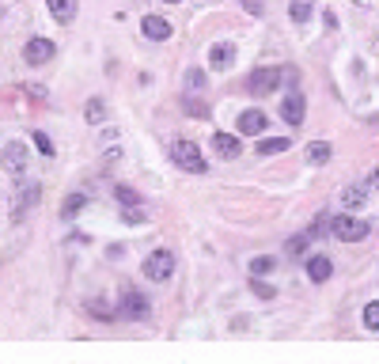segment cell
I'll return each instance as SVG.
<instances>
[{"label": "cell", "mask_w": 379, "mask_h": 364, "mask_svg": "<svg viewBox=\"0 0 379 364\" xmlns=\"http://www.w3.org/2000/svg\"><path fill=\"white\" fill-rule=\"evenodd\" d=\"M171 159L182 167V171H190V175H201V171H205V156H201L197 144H190V141H175V144H171Z\"/></svg>", "instance_id": "cell-1"}, {"label": "cell", "mask_w": 379, "mask_h": 364, "mask_svg": "<svg viewBox=\"0 0 379 364\" xmlns=\"http://www.w3.org/2000/svg\"><path fill=\"white\" fill-rule=\"evenodd\" d=\"M171 273H175V254L171 250L159 247V250H152V254L144 258V277L148 281H167Z\"/></svg>", "instance_id": "cell-2"}, {"label": "cell", "mask_w": 379, "mask_h": 364, "mask_svg": "<svg viewBox=\"0 0 379 364\" xmlns=\"http://www.w3.org/2000/svg\"><path fill=\"white\" fill-rule=\"evenodd\" d=\"M334 232L342 243H360L368 236V220H360V216H334Z\"/></svg>", "instance_id": "cell-3"}, {"label": "cell", "mask_w": 379, "mask_h": 364, "mask_svg": "<svg viewBox=\"0 0 379 364\" xmlns=\"http://www.w3.org/2000/svg\"><path fill=\"white\" fill-rule=\"evenodd\" d=\"M273 87H281V69L277 64H270V69H258L247 76V92L251 95H270Z\"/></svg>", "instance_id": "cell-4"}, {"label": "cell", "mask_w": 379, "mask_h": 364, "mask_svg": "<svg viewBox=\"0 0 379 364\" xmlns=\"http://www.w3.org/2000/svg\"><path fill=\"white\" fill-rule=\"evenodd\" d=\"M303 110H308V103H303L300 92H288L285 99H281V118H285L288 125H300V121H303Z\"/></svg>", "instance_id": "cell-5"}, {"label": "cell", "mask_w": 379, "mask_h": 364, "mask_svg": "<svg viewBox=\"0 0 379 364\" xmlns=\"http://www.w3.org/2000/svg\"><path fill=\"white\" fill-rule=\"evenodd\" d=\"M23 58H27V64H46L53 58V42L50 38H30V42L23 46Z\"/></svg>", "instance_id": "cell-6"}, {"label": "cell", "mask_w": 379, "mask_h": 364, "mask_svg": "<svg viewBox=\"0 0 379 364\" xmlns=\"http://www.w3.org/2000/svg\"><path fill=\"white\" fill-rule=\"evenodd\" d=\"M148 300H144L141 293H133V288H125V296H122V315L125 319H148Z\"/></svg>", "instance_id": "cell-7"}, {"label": "cell", "mask_w": 379, "mask_h": 364, "mask_svg": "<svg viewBox=\"0 0 379 364\" xmlns=\"http://www.w3.org/2000/svg\"><path fill=\"white\" fill-rule=\"evenodd\" d=\"M231 61H236V46H228V42H216L213 50H209V69H213V72L231 69Z\"/></svg>", "instance_id": "cell-8"}, {"label": "cell", "mask_w": 379, "mask_h": 364, "mask_svg": "<svg viewBox=\"0 0 379 364\" xmlns=\"http://www.w3.org/2000/svg\"><path fill=\"white\" fill-rule=\"evenodd\" d=\"M144 38H152V42H164V38H171V23L159 19V15H144Z\"/></svg>", "instance_id": "cell-9"}, {"label": "cell", "mask_w": 379, "mask_h": 364, "mask_svg": "<svg viewBox=\"0 0 379 364\" xmlns=\"http://www.w3.org/2000/svg\"><path fill=\"white\" fill-rule=\"evenodd\" d=\"M265 129V114L262 110H243V114H239V133L243 137H258Z\"/></svg>", "instance_id": "cell-10"}, {"label": "cell", "mask_w": 379, "mask_h": 364, "mask_svg": "<svg viewBox=\"0 0 379 364\" xmlns=\"http://www.w3.org/2000/svg\"><path fill=\"white\" fill-rule=\"evenodd\" d=\"M213 152L220 159H236L239 156V141L231 133H213Z\"/></svg>", "instance_id": "cell-11"}, {"label": "cell", "mask_w": 379, "mask_h": 364, "mask_svg": "<svg viewBox=\"0 0 379 364\" xmlns=\"http://www.w3.org/2000/svg\"><path fill=\"white\" fill-rule=\"evenodd\" d=\"M330 273H334V262H330V258L315 254V258L308 262V277L315 281V285H322V281H330Z\"/></svg>", "instance_id": "cell-12"}, {"label": "cell", "mask_w": 379, "mask_h": 364, "mask_svg": "<svg viewBox=\"0 0 379 364\" xmlns=\"http://www.w3.org/2000/svg\"><path fill=\"white\" fill-rule=\"evenodd\" d=\"M50 4V15L58 23H72L76 19V0H46Z\"/></svg>", "instance_id": "cell-13"}, {"label": "cell", "mask_w": 379, "mask_h": 364, "mask_svg": "<svg viewBox=\"0 0 379 364\" xmlns=\"http://www.w3.org/2000/svg\"><path fill=\"white\" fill-rule=\"evenodd\" d=\"M4 167L8 171H23V167H27V148H23V144H8L4 148Z\"/></svg>", "instance_id": "cell-14"}, {"label": "cell", "mask_w": 379, "mask_h": 364, "mask_svg": "<svg viewBox=\"0 0 379 364\" xmlns=\"http://www.w3.org/2000/svg\"><path fill=\"white\" fill-rule=\"evenodd\" d=\"M364 201H368V186H349L342 193V209H360Z\"/></svg>", "instance_id": "cell-15"}, {"label": "cell", "mask_w": 379, "mask_h": 364, "mask_svg": "<svg viewBox=\"0 0 379 364\" xmlns=\"http://www.w3.org/2000/svg\"><path fill=\"white\" fill-rule=\"evenodd\" d=\"M311 12H315V0H292V4H288V15H292L296 23H308Z\"/></svg>", "instance_id": "cell-16"}, {"label": "cell", "mask_w": 379, "mask_h": 364, "mask_svg": "<svg viewBox=\"0 0 379 364\" xmlns=\"http://www.w3.org/2000/svg\"><path fill=\"white\" fill-rule=\"evenodd\" d=\"M330 159V144H322V141H315V144H308V164H315V167H322Z\"/></svg>", "instance_id": "cell-17"}, {"label": "cell", "mask_w": 379, "mask_h": 364, "mask_svg": "<svg viewBox=\"0 0 379 364\" xmlns=\"http://www.w3.org/2000/svg\"><path fill=\"white\" fill-rule=\"evenodd\" d=\"M288 148V137H270V141L258 144V156H273V152H285Z\"/></svg>", "instance_id": "cell-18"}, {"label": "cell", "mask_w": 379, "mask_h": 364, "mask_svg": "<svg viewBox=\"0 0 379 364\" xmlns=\"http://www.w3.org/2000/svg\"><path fill=\"white\" fill-rule=\"evenodd\" d=\"M84 205H87V198H84V193H72V198H64L61 213H64V216H76V213H80V209H84Z\"/></svg>", "instance_id": "cell-19"}, {"label": "cell", "mask_w": 379, "mask_h": 364, "mask_svg": "<svg viewBox=\"0 0 379 364\" xmlns=\"http://www.w3.org/2000/svg\"><path fill=\"white\" fill-rule=\"evenodd\" d=\"M308 243H311V232H303V236H296L292 243H288V254H292V258H303V250H308Z\"/></svg>", "instance_id": "cell-20"}, {"label": "cell", "mask_w": 379, "mask_h": 364, "mask_svg": "<svg viewBox=\"0 0 379 364\" xmlns=\"http://www.w3.org/2000/svg\"><path fill=\"white\" fill-rule=\"evenodd\" d=\"M273 266H277V258H270V254H265V258H254V262H251V273H254V277H262V273L273 270Z\"/></svg>", "instance_id": "cell-21"}, {"label": "cell", "mask_w": 379, "mask_h": 364, "mask_svg": "<svg viewBox=\"0 0 379 364\" xmlns=\"http://www.w3.org/2000/svg\"><path fill=\"white\" fill-rule=\"evenodd\" d=\"M364 327L368 330H379V300H372L364 307Z\"/></svg>", "instance_id": "cell-22"}, {"label": "cell", "mask_w": 379, "mask_h": 364, "mask_svg": "<svg viewBox=\"0 0 379 364\" xmlns=\"http://www.w3.org/2000/svg\"><path fill=\"white\" fill-rule=\"evenodd\" d=\"M84 114H87V121H103V114H107V107H103L99 99H91V103L84 107Z\"/></svg>", "instance_id": "cell-23"}, {"label": "cell", "mask_w": 379, "mask_h": 364, "mask_svg": "<svg viewBox=\"0 0 379 364\" xmlns=\"http://www.w3.org/2000/svg\"><path fill=\"white\" fill-rule=\"evenodd\" d=\"M118 201H122V205H136V201H141V193H136V190H129V186H118Z\"/></svg>", "instance_id": "cell-24"}, {"label": "cell", "mask_w": 379, "mask_h": 364, "mask_svg": "<svg viewBox=\"0 0 379 364\" xmlns=\"http://www.w3.org/2000/svg\"><path fill=\"white\" fill-rule=\"evenodd\" d=\"M251 288H254L258 296H262V300H273V288H270V285H262V281H258L254 273H251Z\"/></svg>", "instance_id": "cell-25"}, {"label": "cell", "mask_w": 379, "mask_h": 364, "mask_svg": "<svg viewBox=\"0 0 379 364\" xmlns=\"http://www.w3.org/2000/svg\"><path fill=\"white\" fill-rule=\"evenodd\" d=\"M91 315H95V319H114V315L107 311V304H103V300H91Z\"/></svg>", "instance_id": "cell-26"}, {"label": "cell", "mask_w": 379, "mask_h": 364, "mask_svg": "<svg viewBox=\"0 0 379 364\" xmlns=\"http://www.w3.org/2000/svg\"><path fill=\"white\" fill-rule=\"evenodd\" d=\"M122 220H125V224H141V220H144V209H129V205H125V216H122Z\"/></svg>", "instance_id": "cell-27"}, {"label": "cell", "mask_w": 379, "mask_h": 364, "mask_svg": "<svg viewBox=\"0 0 379 364\" xmlns=\"http://www.w3.org/2000/svg\"><path fill=\"white\" fill-rule=\"evenodd\" d=\"M35 144H38V152H46V156H53V144H50V137L35 133Z\"/></svg>", "instance_id": "cell-28"}, {"label": "cell", "mask_w": 379, "mask_h": 364, "mask_svg": "<svg viewBox=\"0 0 379 364\" xmlns=\"http://www.w3.org/2000/svg\"><path fill=\"white\" fill-rule=\"evenodd\" d=\"M201 84H205V76H201L197 69H190L186 72V87H201Z\"/></svg>", "instance_id": "cell-29"}, {"label": "cell", "mask_w": 379, "mask_h": 364, "mask_svg": "<svg viewBox=\"0 0 379 364\" xmlns=\"http://www.w3.org/2000/svg\"><path fill=\"white\" fill-rule=\"evenodd\" d=\"M164 4H179V0H164Z\"/></svg>", "instance_id": "cell-30"}]
</instances>
